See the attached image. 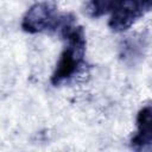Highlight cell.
Returning <instances> with one entry per match:
<instances>
[{
  "label": "cell",
  "mask_w": 152,
  "mask_h": 152,
  "mask_svg": "<svg viewBox=\"0 0 152 152\" xmlns=\"http://www.w3.org/2000/svg\"><path fill=\"white\" fill-rule=\"evenodd\" d=\"M65 45L56 63L55 70L51 75V83L59 86L74 78L82 69L86 55V34L81 26L75 21L68 24L59 32Z\"/></svg>",
  "instance_id": "1"
},
{
  "label": "cell",
  "mask_w": 152,
  "mask_h": 152,
  "mask_svg": "<svg viewBox=\"0 0 152 152\" xmlns=\"http://www.w3.org/2000/svg\"><path fill=\"white\" fill-rule=\"evenodd\" d=\"M122 0H88L84 6V12L90 18H99L109 12H113Z\"/></svg>",
  "instance_id": "5"
},
{
  "label": "cell",
  "mask_w": 152,
  "mask_h": 152,
  "mask_svg": "<svg viewBox=\"0 0 152 152\" xmlns=\"http://www.w3.org/2000/svg\"><path fill=\"white\" fill-rule=\"evenodd\" d=\"M75 21L70 13H59L57 8L48 2H39L28 8L21 20V28L27 33L44 31H58Z\"/></svg>",
  "instance_id": "2"
},
{
  "label": "cell",
  "mask_w": 152,
  "mask_h": 152,
  "mask_svg": "<svg viewBox=\"0 0 152 152\" xmlns=\"http://www.w3.org/2000/svg\"><path fill=\"white\" fill-rule=\"evenodd\" d=\"M137 131L131 139V146L142 150L152 145V103L144 106L137 115Z\"/></svg>",
  "instance_id": "4"
},
{
  "label": "cell",
  "mask_w": 152,
  "mask_h": 152,
  "mask_svg": "<svg viewBox=\"0 0 152 152\" xmlns=\"http://www.w3.org/2000/svg\"><path fill=\"white\" fill-rule=\"evenodd\" d=\"M151 10L152 0H122L112 12L108 25L114 32H122Z\"/></svg>",
  "instance_id": "3"
}]
</instances>
